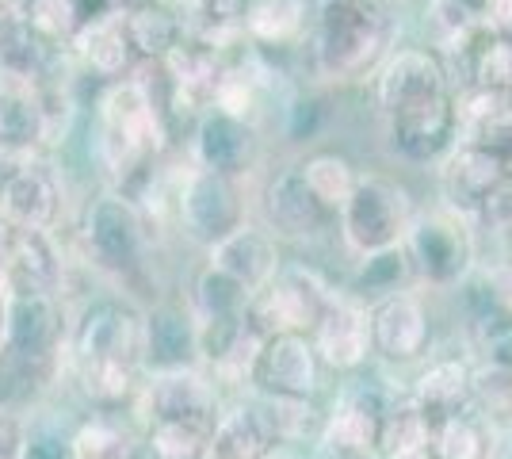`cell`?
<instances>
[{"instance_id": "42", "label": "cell", "mask_w": 512, "mask_h": 459, "mask_svg": "<svg viewBox=\"0 0 512 459\" xmlns=\"http://www.w3.org/2000/svg\"><path fill=\"white\" fill-rule=\"evenodd\" d=\"M264 459H314V448H302V444H276Z\"/></svg>"}, {"instance_id": "40", "label": "cell", "mask_w": 512, "mask_h": 459, "mask_svg": "<svg viewBox=\"0 0 512 459\" xmlns=\"http://www.w3.org/2000/svg\"><path fill=\"white\" fill-rule=\"evenodd\" d=\"M20 459H77L73 456V425L65 429L62 421L35 414L31 425H23Z\"/></svg>"}, {"instance_id": "6", "label": "cell", "mask_w": 512, "mask_h": 459, "mask_svg": "<svg viewBox=\"0 0 512 459\" xmlns=\"http://www.w3.org/2000/svg\"><path fill=\"white\" fill-rule=\"evenodd\" d=\"M85 364H127L142 372V306L119 291H107L69 314L65 368Z\"/></svg>"}, {"instance_id": "9", "label": "cell", "mask_w": 512, "mask_h": 459, "mask_svg": "<svg viewBox=\"0 0 512 459\" xmlns=\"http://www.w3.org/2000/svg\"><path fill=\"white\" fill-rule=\"evenodd\" d=\"M222 387L207 368H176V372L142 375V387L130 402V417L146 429L157 421H203L214 425L222 410Z\"/></svg>"}, {"instance_id": "22", "label": "cell", "mask_w": 512, "mask_h": 459, "mask_svg": "<svg viewBox=\"0 0 512 459\" xmlns=\"http://www.w3.org/2000/svg\"><path fill=\"white\" fill-rule=\"evenodd\" d=\"M4 291L62 295L65 253L54 230H12L8 257H4Z\"/></svg>"}, {"instance_id": "21", "label": "cell", "mask_w": 512, "mask_h": 459, "mask_svg": "<svg viewBox=\"0 0 512 459\" xmlns=\"http://www.w3.org/2000/svg\"><path fill=\"white\" fill-rule=\"evenodd\" d=\"M509 169L512 165H505L501 157H493V153L478 150V146L459 138L455 150L440 161V196H444L440 207H448V211L474 222L486 196L501 184V176Z\"/></svg>"}, {"instance_id": "36", "label": "cell", "mask_w": 512, "mask_h": 459, "mask_svg": "<svg viewBox=\"0 0 512 459\" xmlns=\"http://www.w3.org/2000/svg\"><path fill=\"white\" fill-rule=\"evenodd\" d=\"M428 437H432V425L413 406V398L402 391L390 402L383 421H379V459L402 456V452H421V448H428Z\"/></svg>"}, {"instance_id": "5", "label": "cell", "mask_w": 512, "mask_h": 459, "mask_svg": "<svg viewBox=\"0 0 512 459\" xmlns=\"http://www.w3.org/2000/svg\"><path fill=\"white\" fill-rule=\"evenodd\" d=\"M402 249H406L413 284L428 287V291H455L478 268L474 222L448 207L417 211Z\"/></svg>"}, {"instance_id": "15", "label": "cell", "mask_w": 512, "mask_h": 459, "mask_svg": "<svg viewBox=\"0 0 512 459\" xmlns=\"http://www.w3.org/2000/svg\"><path fill=\"white\" fill-rule=\"evenodd\" d=\"M318 360L325 372L356 375L371 368L375 349H371V306L356 299L352 291H337L329 310L310 333Z\"/></svg>"}, {"instance_id": "7", "label": "cell", "mask_w": 512, "mask_h": 459, "mask_svg": "<svg viewBox=\"0 0 512 459\" xmlns=\"http://www.w3.org/2000/svg\"><path fill=\"white\" fill-rule=\"evenodd\" d=\"M172 215H176L180 234L192 245L211 249L249 222V199H245L241 180L188 165V173L180 176L176 196H172Z\"/></svg>"}, {"instance_id": "11", "label": "cell", "mask_w": 512, "mask_h": 459, "mask_svg": "<svg viewBox=\"0 0 512 459\" xmlns=\"http://www.w3.org/2000/svg\"><path fill=\"white\" fill-rule=\"evenodd\" d=\"M325 375L310 333H268L245 391L256 398H318Z\"/></svg>"}, {"instance_id": "38", "label": "cell", "mask_w": 512, "mask_h": 459, "mask_svg": "<svg viewBox=\"0 0 512 459\" xmlns=\"http://www.w3.org/2000/svg\"><path fill=\"white\" fill-rule=\"evenodd\" d=\"M474 50V88H493V92H512V35H493L478 39Z\"/></svg>"}, {"instance_id": "25", "label": "cell", "mask_w": 512, "mask_h": 459, "mask_svg": "<svg viewBox=\"0 0 512 459\" xmlns=\"http://www.w3.org/2000/svg\"><path fill=\"white\" fill-rule=\"evenodd\" d=\"M69 46H73V54H77L92 73H100L107 81L130 77V66H134V58H138L127 35V16L115 12V8H107L100 16H88Z\"/></svg>"}, {"instance_id": "45", "label": "cell", "mask_w": 512, "mask_h": 459, "mask_svg": "<svg viewBox=\"0 0 512 459\" xmlns=\"http://www.w3.org/2000/svg\"><path fill=\"white\" fill-rule=\"evenodd\" d=\"M386 459H436L428 448H421V452H402V456H386Z\"/></svg>"}, {"instance_id": "24", "label": "cell", "mask_w": 512, "mask_h": 459, "mask_svg": "<svg viewBox=\"0 0 512 459\" xmlns=\"http://www.w3.org/2000/svg\"><path fill=\"white\" fill-rule=\"evenodd\" d=\"M276 448L272 425L253 394L234 398L218 410V421L207 440V459H264Z\"/></svg>"}, {"instance_id": "19", "label": "cell", "mask_w": 512, "mask_h": 459, "mask_svg": "<svg viewBox=\"0 0 512 459\" xmlns=\"http://www.w3.org/2000/svg\"><path fill=\"white\" fill-rule=\"evenodd\" d=\"M65 207L62 176L54 165H46L39 157H31L20 173L0 188V219L12 230H54Z\"/></svg>"}, {"instance_id": "23", "label": "cell", "mask_w": 512, "mask_h": 459, "mask_svg": "<svg viewBox=\"0 0 512 459\" xmlns=\"http://www.w3.org/2000/svg\"><path fill=\"white\" fill-rule=\"evenodd\" d=\"M207 261L218 264L222 272H230L234 280H241L256 295V291H264V287L276 280L279 268L287 264V257H283V241L264 222L249 219L230 238L211 245L207 249Z\"/></svg>"}, {"instance_id": "18", "label": "cell", "mask_w": 512, "mask_h": 459, "mask_svg": "<svg viewBox=\"0 0 512 459\" xmlns=\"http://www.w3.org/2000/svg\"><path fill=\"white\" fill-rule=\"evenodd\" d=\"M260 157V134L256 123L237 119L230 111H203L195 119L192 131V165L207 169V173L230 176V180H245L256 169Z\"/></svg>"}, {"instance_id": "10", "label": "cell", "mask_w": 512, "mask_h": 459, "mask_svg": "<svg viewBox=\"0 0 512 459\" xmlns=\"http://www.w3.org/2000/svg\"><path fill=\"white\" fill-rule=\"evenodd\" d=\"M333 284L310 264H283L279 276L253 295V322L264 333H314L333 303Z\"/></svg>"}, {"instance_id": "35", "label": "cell", "mask_w": 512, "mask_h": 459, "mask_svg": "<svg viewBox=\"0 0 512 459\" xmlns=\"http://www.w3.org/2000/svg\"><path fill=\"white\" fill-rule=\"evenodd\" d=\"M211 429L203 421H157L142 429V452L146 459H207Z\"/></svg>"}, {"instance_id": "32", "label": "cell", "mask_w": 512, "mask_h": 459, "mask_svg": "<svg viewBox=\"0 0 512 459\" xmlns=\"http://www.w3.org/2000/svg\"><path fill=\"white\" fill-rule=\"evenodd\" d=\"M413 287V272H409L406 249H386V253H375V257H360L356 268H352V280H348V291L363 299V303H379L386 295H398V291H409Z\"/></svg>"}, {"instance_id": "31", "label": "cell", "mask_w": 512, "mask_h": 459, "mask_svg": "<svg viewBox=\"0 0 512 459\" xmlns=\"http://www.w3.org/2000/svg\"><path fill=\"white\" fill-rule=\"evenodd\" d=\"M299 173L310 188V196L318 199L321 207L337 219V211L344 207V199L352 196L356 180H360V169L337 150H314L299 161Z\"/></svg>"}, {"instance_id": "20", "label": "cell", "mask_w": 512, "mask_h": 459, "mask_svg": "<svg viewBox=\"0 0 512 459\" xmlns=\"http://www.w3.org/2000/svg\"><path fill=\"white\" fill-rule=\"evenodd\" d=\"M413 406L425 414L428 425H440L448 417L474 410V360L451 352V356H428L421 372L406 387Z\"/></svg>"}, {"instance_id": "13", "label": "cell", "mask_w": 512, "mask_h": 459, "mask_svg": "<svg viewBox=\"0 0 512 459\" xmlns=\"http://www.w3.org/2000/svg\"><path fill=\"white\" fill-rule=\"evenodd\" d=\"M65 345H69V310L62 295L4 291L0 349L27 352V356H65Z\"/></svg>"}, {"instance_id": "41", "label": "cell", "mask_w": 512, "mask_h": 459, "mask_svg": "<svg viewBox=\"0 0 512 459\" xmlns=\"http://www.w3.org/2000/svg\"><path fill=\"white\" fill-rule=\"evenodd\" d=\"M474 222H482L497 238L512 241V169L501 176V184L486 196V203H482V211H478Z\"/></svg>"}, {"instance_id": "3", "label": "cell", "mask_w": 512, "mask_h": 459, "mask_svg": "<svg viewBox=\"0 0 512 459\" xmlns=\"http://www.w3.org/2000/svg\"><path fill=\"white\" fill-rule=\"evenodd\" d=\"M165 146V115L153 92L138 77L111 81L96 104V157L115 180V192L134 176H150L157 153Z\"/></svg>"}, {"instance_id": "14", "label": "cell", "mask_w": 512, "mask_h": 459, "mask_svg": "<svg viewBox=\"0 0 512 459\" xmlns=\"http://www.w3.org/2000/svg\"><path fill=\"white\" fill-rule=\"evenodd\" d=\"M256 215L279 241H314L329 226H337V219L310 196L299 173V161L268 173V180L260 184V196H256Z\"/></svg>"}, {"instance_id": "12", "label": "cell", "mask_w": 512, "mask_h": 459, "mask_svg": "<svg viewBox=\"0 0 512 459\" xmlns=\"http://www.w3.org/2000/svg\"><path fill=\"white\" fill-rule=\"evenodd\" d=\"M432 345H436L432 314L413 287L371 303V349L386 368L425 364L432 356Z\"/></svg>"}, {"instance_id": "8", "label": "cell", "mask_w": 512, "mask_h": 459, "mask_svg": "<svg viewBox=\"0 0 512 459\" xmlns=\"http://www.w3.org/2000/svg\"><path fill=\"white\" fill-rule=\"evenodd\" d=\"M386 146L406 165H440L459 142V92H440L383 115Z\"/></svg>"}, {"instance_id": "37", "label": "cell", "mask_w": 512, "mask_h": 459, "mask_svg": "<svg viewBox=\"0 0 512 459\" xmlns=\"http://www.w3.org/2000/svg\"><path fill=\"white\" fill-rule=\"evenodd\" d=\"M23 16L43 43H73V35L88 20L81 16V0H27Z\"/></svg>"}, {"instance_id": "48", "label": "cell", "mask_w": 512, "mask_h": 459, "mask_svg": "<svg viewBox=\"0 0 512 459\" xmlns=\"http://www.w3.org/2000/svg\"><path fill=\"white\" fill-rule=\"evenodd\" d=\"M379 4H386V0H379Z\"/></svg>"}, {"instance_id": "29", "label": "cell", "mask_w": 512, "mask_h": 459, "mask_svg": "<svg viewBox=\"0 0 512 459\" xmlns=\"http://www.w3.org/2000/svg\"><path fill=\"white\" fill-rule=\"evenodd\" d=\"M123 16H127V35L138 58L165 62L176 46L188 43L184 16H180L176 8H169L165 0H161V4H150V8H138V12H123Z\"/></svg>"}, {"instance_id": "27", "label": "cell", "mask_w": 512, "mask_h": 459, "mask_svg": "<svg viewBox=\"0 0 512 459\" xmlns=\"http://www.w3.org/2000/svg\"><path fill=\"white\" fill-rule=\"evenodd\" d=\"M195 322H218V318H241L253 310V291L234 280L230 272H222L218 264H203L192 280V295H188Z\"/></svg>"}, {"instance_id": "33", "label": "cell", "mask_w": 512, "mask_h": 459, "mask_svg": "<svg viewBox=\"0 0 512 459\" xmlns=\"http://www.w3.org/2000/svg\"><path fill=\"white\" fill-rule=\"evenodd\" d=\"M425 31L428 50H436L440 58L448 50H470L482 35V16L467 8L463 0H428L425 8Z\"/></svg>"}, {"instance_id": "2", "label": "cell", "mask_w": 512, "mask_h": 459, "mask_svg": "<svg viewBox=\"0 0 512 459\" xmlns=\"http://www.w3.org/2000/svg\"><path fill=\"white\" fill-rule=\"evenodd\" d=\"M81 253L96 276H104L134 303V291L150 280L153 261V226L146 207L115 188L92 196L81 211Z\"/></svg>"}, {"instance_id": "30", "label": "cell", "mask_w": 512, "mask_h": 459, "mask_svg": "<svg viewBox=\"0 0 512 459\" xmlns=\"http://www.w3.org/2000/svg\"><path fill=\"white\" fill-rule=\"evenodd\" d=\"M306 4L310 0H249L241 31L260 46H291L306 35Z\"/></svg>"}, {"instance_id": "34", "label": "cell", "mask_w": 512, "mask_h": 459, "mask_svg": "<svg viewBox=\"0 0 512 459\" xmlns=\"http://www.w3.org/2000/svg\"><path fill=\"white\" fill-rule=\"evenodd\" d=\"M256 402H260V410L272 425L276 444L314 448L321 425H325V406H318V398H256Z\"/></svg>"}, {"instance_id": "39", "label": "cell", "mask_w": 512, "mask_h": 459, "mask_svg": "<svg viewBox=\"0 0 512 459\" xmlns=\"http://www.w3.org/2000/svg\"><path fill=\"white\" fill-rule=\"evenodd\" d=\"M474 410L490 421H512V368L474 364Z\"/></svg>"}, {"instance_id": "1", "label": "cell", "mask_w": 512, "mask_h": 459, "mask_svg": "<svg viewBox=\"0 0 512 459\" xmlns=\"http://www.w3.org/2000/svg\"><path fill=\"white\" fill-rule=\"evenodd\" d=\"M398 23L379 0H341L318 8L310 31V69L325 85L371 81L394 54Z\"/></svg>"}, {"instance_id": "4", "label": "cell", "mask_w": 512, "mask_h": 459, "mask_svg": "<svg viewBox=\"0 0 512 459\" xmlns=\"http://www.w3.org/2000/svg\"><path fill=\"white\" fill-rule=\"evenodd\" d=\"M417 215V203L406 184L386 173H360L352 196L337 211V234L352 261L375 257L386 249H398L409 234V222Z\"/></svg>"}, {"instance_id": "46", "label": "cell", "mask_w": 512, "mask_h": 459, "mask_svg": "<svg viewBox=\"0 0 512 459\" xmlns=\"http://www.w3.org/2000/svg\"><path fill=\"white\" fill-rule=\"evenodd\" d=\"M463 4H467V8H474L478 16H486V8H490L493 0H463Z\"/></svg>"}, {"instance_id": "43", "label": "cell", "mask_w": 512, "mask_h": 459, "mask_svg": "<svg viewBox=\"0 0 512 459\" xmlns=\"http://www.w3.org/2000/svg\"><path fill=\"white\" fill-rule=\"evenodd\" d=\"M8 241H12V226L0 219V287H4V257H8Z\"/></svg>"}, {"instance_id": "28", "label": "cell", "mask_w": 512, "mask_h": 459, "mask_svg": "<svg viewBox=\"0 0 512 459\" xmlns=\"http://www.w3.org/2000/svg\"><path fill=\"white\" fill-rule=\"evenodd\" d=\"M493 448H497V421L478 410L432 425L428 437V452L436 459H493Z\"/></svg>"}, {"instance_id": "16", "label": "cell", "mask_w": 512, "mask_h": 459, "mask_svg": "<svg viewBox=\"0 0 512 459\" xmlns=\"http://www.w3.org/2000/svg\"><path fill=\"white\" fill-rule=\"evenodd\" d=\"M203 368L199 322L188 299H153L142 306V375Z\"/></svg>"}, {"instance_id": "17", "label": "cell", "mask_w": 512, "mask_h": 459, "mask_svg": "<svg viewBox=\"0 0 512 459\" xmlns=\"http://www.w3.org/2000/svg\"><path fill=\"white\" fill-rule=\"evenodd\" d=\"M371 92H375L379 115H390V111L406 108V104L451 92L448 62L428 46H394V54L371 77Z\"/></svg>"}, {"instance_id": "26", "label": "cell", "mask_w": 512, "mask_h": 459, "mask_svg": "<svg viewBox=\"0 0 512 459\" xmlns=\"http://www.w3.org/2000/svg\"><path fill=\"white\" fill-rule=\"evenodd\" d=\"M73 456L77 459H142V425L130 410H92L73 425Z\"/></svg>"}, {"instance_id": "44", "label": "cell", "mask_w": 512, "mask_h": 459, "mask_svg": "<svg viewBox=\"0 0 512 459\" xmlns=\"http://www.w3.org/2000/svg\"><path fill=\"white\" fill-rule=\"evenodd\" d=\"M150 4H161V0H111L115 12H138V8H150Z\"/></svg>"}, {"instance_id": "47", "label": "cell", "mask_w": 512, "mask_h": 459, "mask_svg": "<svg viewBox=\"0 0 512 459\" xmlns=\"http://www.w3.org/2000/svg\"><path fill=\"white\" fill-rule=\"evenodd\" d=\"M310 4H318V8H329V4H341V0H310Z\"/></svg>"}]
</instances>
